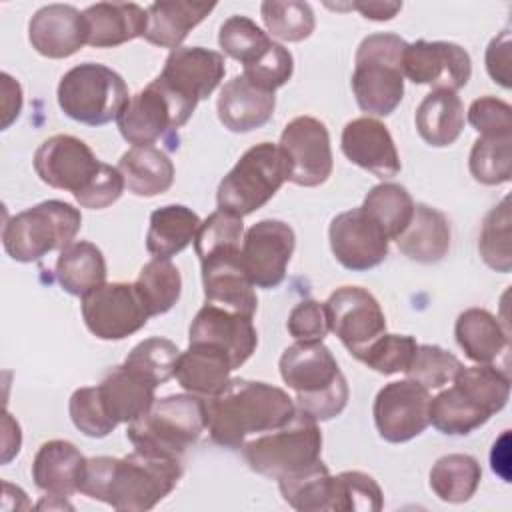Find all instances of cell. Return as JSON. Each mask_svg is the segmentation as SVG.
<instances>
[{
	"label": "cell",
	"mask_w": 512,
	"mask_h": 512,
	"mask_svg": "<svg viewBox=\"0 0 512 512\" xmlns=\"http://www.w3.org/2000/svg\"><path fill=\"white\" fill-rule=\"evenodd\" d=\"M180 458L134 450L122 458H88L80 494L120 512H144L164 500L180 482Z\"/></svg>",
	"instance_id": "1"
},
{
	"label": "cell",
	"mask_w": 512,
	"mask_h": 512,
	"mask_svg": "<svg viewBox=\"0 0 512 512\" xmlns=\"http://www.w3.org/2000/svg\"><path fill=\"white\" fill-rule=\"evenodd\" d=\"M206 404V430L214 444L242 448L250 438L284 426L296 414L294 398L286 390L260 380L230 378Z\"/></svg>",
	"instance_id": "2"
},
{
	"label": "cell",
	"mask_w": 512,
	"mask_h": 512,
	"mask_svg": "<svg viewBox=\"0 0 512 512\" xmlns=\"http://www.w3.org/2000/svg\"><path fill=\"white\" fill-rule=\"evenodd\" d=\"M280 376L296 392V410L316 422L342 414L348 404V382L322 342H296L288 346L278 362Z\"/></svg>",
	"instance_id": "3"
},
{
	"label": "cell",
	"mask_w": 512,
	"mask_h": 512,
	"mask_svg": "<svg viewBox=\"0 0 512 512\" xmlns=\"http://www.w3.org/2000/svg\"><path fill=\"white\" fill-rule=\"evenodd\" d=\"M206 432V404L196 394H170L154 400L148 412L132 420L126 438L134 450L180 458Z\"/></svg>",
	"instance_id": "4"
},
{
	"label": "cell",
	"mask_w": 512,
	"mask_h": 512,
	"mask_svg": "<svg viewBox=\"0 0 512 512\" xmlns=\"http://www.w3.org/2000/svg\"><path fill=\"white\" fill-rule=\"evenodd\" d=\"M408 42L392 32L366 36L354 56L352 92L362 112L390 116L404 96L402 58Z\"/></svg>",
	"instance_id": "5"
},
{
	"label": "cell",
	"mask_w": 512,
	"mask_h": 512,
	"mask_svg": "<svg viewBox=\"0 0 512 512\" xmlns=\"http://www.w3.org/2000/svg\"><path fill=\"white\" fill-rule=\"evenodd\" d=\"M80 226L82 214L78 208L62 200H44L6 220L2 244L12 260L36 262L48 252L72 244Z\"/></svg>",
	"instance_id": "6"
},
{
	"label": "cell",
	"mask_w": 512,
	"mask_h": 512,
	"mask_svg": "<svg viewBox=\"0 0 512 512\" xmlns=\"http://www.w3.org/2000/svg\"><path fill=\"white\" fill-rule=\"evenodd\" d=\"M58 106L74 122L104 126L116 120L130 100L124 78L96 62L70 68L58 82Z\"/></svg>",
	"instance_id": "7"
},
{
	"label": "cell",
	"mask_w": 512,
	"mask_h": 512,
	"mask_svg": "<svg viewBox=\"0 0 512 512\" xmlns=\"http://www.w3.org/2000/svg\"><path fill=\"white\" fill-rule=\"evenodd\" d=\"M240 450L250 470L278 480L320 460L322 432L316 420L296 410L290 422L250 438Z\"/></svg>",
	"instance_id": "8"
},
{
	"label": "cell",
	"mask_w": 512,
	"mask_h": 512,
	"mask_svg": "<svg viewBox=\"0 0 512 512\" xmlns=\"http://www.w3.org/2000/svg\"><path fill=\"white\" fill-rule=\"evenodd\" d=\"M288 180L282 152L272 142L248 148L234 168L220 180L216 202L220 210L248 216L262 208Z\"/></svg>",
	"instance_id": "9"
},
{
	"label": "cell",
	"mask_w": 512,
	"mask_h": 512,
	"mask_svg": "<svg viewBox=\"0 0 512 512\" xmlns=\"http://www.w3.org/2000/svg\"><path fill=\"white\" fill-rule=\"evenodd\" d=\"M194 106L172 94L158 78L130 96L116 118L122 138L132 146H152L170 132L182 128L194 114Z\"/></svg>",
	"instance_id": "10"
},
{
	"label": "cell",
	"mask_w": 512,
	"mask_h": 512,
	"mask_svg": "<svg viewBox=\"0 0 512 512\" xmlns=\"http://www.w3.org/2000/svg\"><path fill=\"white\" fill-rule=\"evenodd\" d=\"M278 148L292 184L314 188L330 178L334 160L330 134L322 120L314 116H296L284 126Z\"/></svg>",
	"instance_id": "11"
},
{
	"label": "cell",
	"mask_w": 512,
	"mask_h": 512,
	"mask_svg": "<svg viewBox=\"0 0 512 512\" xmlns=\"http://www.w3.org/2000/svg\"><path fill=\"white\" fill-rule=\"evenodd\" d=\"M80 300L84 324L100 340H124L142 330L150 318L134 284L108 282Z\"/></svg>",
	"instance_id": "12"
},
{
	"label": "cell",
	"mask_w": 512,
	"mask_h": 512,
	"mask_svg": "<svg viewBox=\"0 0 512 512\" xmlns=\"http://www.w3.org/2000/svg\"><path fill=\"white\" fill-rule=\"evenodd\" d=\"M330 332L356 358L386 332V316L372 292L362 286H340L324 302Z\"/></svg>",
	"instance_id": "13"
},
{
	"label": "cell",
	"mask_w": 512,
	"mask_h": 512,
	"mask_svg": "<svg viewBox=\"0 0 512 512\" xmlns=\"http://www.w3.org/2000/svg\"><path fill=\"white\" fill-rule=\"evenodd\" d=\"M430 400V390L410 378L384 384L372 406L380 438L402 444L420 436L430 424Z\"/></svg>",
	"instance_id": "14"
},
{
	"label": "cell",
	"mask_w": 512,
	"mask_h": 512,
	"mask_svg": "<svg viewBox=\"0 0 512 512\" xmlns=\"http://www.w3.org/2000/svg\"><path fill=\"white\" fill-rule=\"evenodd\" d=\"M296 248L292 226L282 220H260L244 232L240 258L256 288H276L286 278V268Z\"/></svg>",
	"instance_id": "15"
},
{
	"label": "cell",
	"mask_w": 512,
	"mask_h": 512,
	"mask_svg": "<svg viewBox=\"0 0 512 512\" xmlns=\"http://www.w3.org/2000/svg\"><path fill=\"white\" fill-rule=\"evenodd\" d=\"M32 164L44 184L76 194L88 186L102 162L84 140L72 134H56L36 148Z\"/></svg>",
	"instance_id": "16"
},
{
	"label": "cell",
	"mask_w": 512,
	"mask_h": 512,
	"mask_svg": "<svg viewBox=\"0 0 512 512\" xmlns=\"http://www.w3.org/2000/svg\"><path fill=\"white\" fill-rule=\"evenodd\" d=\"M404 76L414 84L444 90H460L472 76L470 54L454 42L416 40L406 46L402 58Z\"/></svg>",
	"instance_id": "17"
},
{
	"label": "cell",
	"mask_w": 512,
	"mask_h": 512,
	"mask_svg": "<svg viewBox=\"0 0 512 512\" xmlns=\"http://www.w3.org/2000/svg\"><path fill=\"white\" fill-rule=\"evenodd\" d=\"M328 240L334 258L352 272L376 268L388 256V236L362 208L334 216L328 228Z\"/></svg>",
	"instance_id": "18"
},
{
	"label": "cell",
	"mask_w": 512,
	"mask_h": 512,
	"mask_svg": "<svg viewBox=\"0 0 512 512\" xmlns=\"http://www.w3.org/2000/svg\"><path fill=\"white\" fill-rule=\"evenodd\" d=\"M226 74L224 56L202 46H180L170 50L162 72L156 76L172 94L194 106L206 100Z\"/></svg>",
	"instance_id": "19"
},
{
	"label": "cell",
	"mask_w": 512,
	"mask_h": 512,
	"mask_svg": "<svg viewBox=\"0 0 512 512\" xmlns=\"http://www.w3.org/2000/svg\"><path fill=\"white\" fill-rule=\"evenodd\" d=\"M188 344H204L224 352L236 370L254 354L258 332L252 318L206 302L190 324Z\"/></svg>",
	"instance_id": "20"
},
{
	"label": "cell",
	"mask_w": 512,
	"mask_h": 512,
	"mask_svg": "<svg viewBox=\"0 0 512 512\" xmlns=\"http://www.w3.org/2000/svg\"><path fill=\"white\" fill-rule=\"evenodd\" d=\"M340 148L352 164L382 180L394 178L402 170L394 138L378 118L360 116L350 120L342 130Z\"/></svg>",
	"instance_id": "21"
},
{
	"label": "cell",
	"mask_w": 512,
	"mask_h": 512,
	"mask_svg": "<svg viewBox=\"0 0 512 512\" xmlns=\"http://www.w3.org/2000/svg\"><path fill=\"white\" fill-rule=\"evenodd\" d=\"M202 266V288L208 304L224 310L254 318L258 310V296L254 284L248 278L240 250L208 256L200 262Z\"/></svg>",
	"instance_id": "22"
},
{
	"label": "cell",
	"mask_w": 512,
	"mask_h": 512,
	"mask_svg": "<svg viewBox=\"0 0 512 512\" xmlns=\"http://www.w3.org/2000/svg\"><path fill=\"white\" fill-rule=\"evenodd\" d=\"M28 40L40 56L68 58L88 44L84 16L70 4L42 6L28 22Z\"/></svg>",
	"instance_id": "23"
},
{
	"label": "cell",
	"mask_w": 512,
	"mask_h": 512,
	"mask_svg": "<svg viewBox=\"0 0 512 512\" xmlns=\"http://www.w3.org/2000/svg\"><path fill=\"white\" fill-rule=\"evenodd\" d=\"M276 96L250 82L244 74L228 80L218 94L216 112L224 128L236 134H246L262 128L274 114Z\"/></svg>",
	"instance_id": "24"
},
{
	"label": "cell",
	"mask_w": 512,
	"mask_h": 512,
	"mask_svg": "<svg viewBox=\"0 0 512 512\" xmlns=\"http://www.w3.org/2000/svg\"><path fill=\"white\" fill-rule=\"evenodd\" d=\"M88 458L68 440L44 442L32 462V480L50 496H72L80 492Z\"/></svg>",
	"instance_id": "25"
},
{
	"label": "cell",
	"mask_w": 512,
	"mask_h": 512,
	"mask_svg": "<svg viewBox=\"0 0 512 512\" xmlns=\"http://www.w3.org/2000/svg\"><path fill=\"white\" fill-rule=\"evenodd\" d=\"M82 16L92 48H116L144 38L148 26V12L134 2H98L88 6Z\"/></svg>",
	"instance_id": "26"
},
{
	"label": "cell",
	"mask_w": 512,
	"mask_h": 512,
	"mask_svg": "<svg viewBox=\"0 0 512 512\" xmlns=\"http://www.w3.org/2000/svg\"><path fill=\"white\" fill-rule=\"evenodd\" d=\"M98 392L108 416L120 424H130L150 410L156 396V384L120 364L104 374L98 384Z\"/></svg>",
	"instance_id": "27"
},
{
	"label": "cell",
	"mask_w": 512,
	"mask_h": 512,
	"mask_svg": "<svg viewBox=\"0 0 512 512\" xmlns=\"http://www.w3.org/2000/svg\"><path fill=\"white\" fill-rule=\"evenodd\" d=\"M450 240L452 232L448 218L428 204H416L412 220L396 238V244L398 250L410 260L420 264H436L448 254Z\"/></svg>",
	"instance_id": "28"
},
{
	"label": "cell",
	"mask_w": 512,
	"mask_h": 512,
	"mask_svg": "<svg viewBox=\"0 0 512 512\" xmlns=\"http://www.w3.org/2000/svg\"><path fill=\"white\" fill-rule=\"evenodd\" d=\"M414 124L428 146L446 148L462 134L464 104L456 92L434 88L418 104Z\"/></svg>",
	"instance_id": "29"
},
{
	"label": "cell",
	"mask_w": 512,
	"mask_h": 512,
	"mask_svg": "<svg viewBox=\"0 0 512 512\" xmlns=\"http://www.w3.org/2000/svg\"><path fill=\"white\" fill-rule=\"evenodd\" d=\"M232 370L234 366L224 352L204 344H188V350L180 352L174 378L190 394L210 398L230 382Z\"/></svg>",
	"instance_id": "30"
},
{
	"label": "cell",
	"mask_w": 512,
	"mask_h": 512,
	"mask_svg": "<svg viewBox=\"0 0 512 512\" xmlns=\"http://www.w3.org/2000/svg\"><path fill=\"white\" fill-rule=\"evenodd\" d=\"M214 8V2H154L146 8L148 26L144 40L160 48L176 50L190 30L196 28Z\"/></svg>",
	"instance_id": "31"
},
{
	"label": "cell",
	"mask_w": 512,
	"mask_h": 512,
	"mask_svg": "<svg viewBox=\"0 0 512 512\" xmlns=\"http://www.w3.org/2000/svg\"><path fill=\"white\" fill-rule=\"evenodd\" d=\"M116 168L128 192L140 198L164 194L174 182V164L168 154L156 146H132L120 156Z\"/></svg>",
	"instance_id": "32"
},
{
	"label": "cell",
	"mask_w": 512,
	"mask_h": 512,
	"mask_svg": "<svg viewBox=\"0 0 512 512\" xmlns=\"http://www.w3.org/2000/svg\"><path fill=\"white\" fill-rule=\"evenodd\" d=\"M54 274L64 292L82 298L106 284V260L96 244L88 240H74L60 250Z\"/></svg>",
	"instance_id": "33"
},
{
	"label": "cell",
	"mask_w": 512,
	"mask_h": 512,
	"mask_svg": "<svg viewBox=\"0 0 512 512\" xmlns=\"http://www.w3.org/2000/svg\"><path fill=\"white\" fill-rule=\"evenodd\" d=\"M202 220L198 214L182 204H168L156 208L150 214V226L146 232V250L154 258H166L180 254L190 242H194Z\"/></svg>",
	"instance_id": "34"
},
{
	"label": "cell",
	"mask_w": 512,
	"mask_h": 512,
	"mask_svg": "<svg viewBox=\"0 0 512 512\" xmlns=\"http://www.w3.org/2000/svg\"><path fill=\"white\" fill-rule=\"evenodd\" d=\"M454 336L464 354L478 362L490 364L508 348V330L484 308H468L456 318Z\"/></svg>",
	"instance_id": "35"
},
{
	"label": "cell",
	"mask_w": 512,
	"mask_h": 512,
	"mask_svg": "<svg viewBox=\"0 0 512 512\" xmlns=\"http://www.w3.org/2000/svg\"><path fill=\"white\" fill-rule=\"evenodd\" d=\"M278 488L284 502L298 512H332L334 476L322 460L278 478Z\"/></svg>",
	"instance_id": "36"
},
{
	"label": "cell",
	"mask_w": 512,
	"mask_h": 512,
	"mask_svg": "<svg viewBox=\"0 0 512 512\" xmlns=\"http://www.w3.org/2000/svg\"><path fill=\"white\" fill-rule=\"evenodd\" d=\"M482 480V468L470 454H446L440 456L430 468L432 492L448 504L468 502Z\"/></svg>",
	"instance_id": "37"
},
{
	"label": "cell",
	"mask_w": 512,
	"mask_h": 512,
	"mask_svg": "<svg viewBox=\"0 0 512 512\" xmlns=\"http://www.w3.org/2000/svg\"><path fill=\"white\" fill-rule=\"evenodd\" d=\"M488 420L490 414L456 384L430 400V424L446 436H466Z\"/></svg>",
	"instance_id": "38"
},
{
	"label": "cell",
	"mask_w": 512,
	"mask_h": 512,
	"mask_svg": "<svg viewBox=\"0 0 512 512\" xmlns=\"http://www.w3.org/2000/svg\"><path fill=\"white\" fill-rule=\"evenodd\" d=\"M414 206L416 204L404 186L382 182L370 188L360 208L382 228L388 240H396L410 224Z\"/></svg>",
	"instance_id": "39"
},
{
	"label": "cell",
	"mask_w": 512,
	"mask_h": 512,
	"mask_svg": "<svg viewBox=\"0 0 512 512\" xmlns=\"http://www.w3.org/2000/svg\"><path fill=\"white\" fill-rule=\"evenodd\" d=\"M134 288L148 316L166 314L182 294V276L176 264L166 258L146 262L134 282Z\"/></svg>",
	"instance_id": "40"
},
{
	"label": "cell",
	"mask_w": 512,
	"mask_h": 512,
	"mask_svg": "<svg viewBox=\"0 0 512 512\" xmlns=\"http://www.w3.org/2000/svg\"><path fill=\"white\" fill-rule=\"evenodd\" d=\"M260 16L268 34L282 42H302L316 28L312 6L300 0H266L260 4Z\"/></svg>",
	"instance_id": "41"
},
{
	"label": "cell",
	"mask_w": 512,
	"mask_h": 512,
	"mask_svg": "<svg viewBox=\"0 0 512 512\" xmlns=\"http://www.w3.org/2000/svg\"><path fill=\"white\" fill-rule=\"evenodd\" d=\"M510 198L504 196L486 216L480 228L478 252L484 264L496 272L508 274L512 270L510 246Z\"/></svg>",
	"instance_id": "42"
},
{
	"label": "cell",
	"mask_w": 512,
	"mask_h": 512,
	"mask_svg": "<svg viewBox=\"0 0 512 512\" xmlns=\"http://www.w3.org/2000/svg\"><path fill=\"white\" fill-rule=\"evenodd\" d=\"M462 392L478 402L490 416L500 412L510 398V378L492 364L462 366L452 380Z\"/></svg>",
	"instance_id": "43"
},
{
	"label": "cell",
	"mask_w": 512,
	"mask_h": 512,
	"mask_svg": "<svg viewBox=\"0 0 512 512\" xmlns=\"http://www.w3.org/2000/svg\"><path fill=\"white\" fill-rule=\"evenodd\" d=\"M468 168L484 186L506 184L512 176V136H480L470 150Z\"/></svg>",
	"instance_id": "44"
},
{
	"label": "cell",
	"mask_w": 512,
	"mask_h": 512,
	"mask_svg": "<svg viewBox=\"0 0 512 512\" xmlns=\"http://www.w3.org/2000/svg\"><path fill=\"white\" fill-rule=\"evenodd\" d=\"M178 358H180V348L172 340L154 336L138 342L128 352L124 366L138 372L152 384L162 386L170 378H174Z\"/></svg>",
	"instance_id": "45"
},
{
	"label": "cell",
	"mask_w": 512,
	"mask_h": 512,
	"mask_svg": "<svg viewBox=\"0 0 512 512\" xmlns=\"http://www.w3.org/2000/svg\"><path fill=\"white\" fill-rule=\"evenodd\" d=\"M382 506V488L370 474L346 470L334 476L332 512H378Z\"/></svg>",
	"instance_id": "46"
},
{
	"label": "cell",
	"mask_w": 512,
	"mask_h": 512,
	"mask_svg": "<svg viewBox=\"0 0 512 512\" xmlns=\"http://www.w3.org/2000/svg\"><path fill=\"white\" fill-rule=\"evenodd\" d=\"M242 240H244L242 218L218 208L200 224L194 238V250L202 262L214 254L238 252L242 248Z\"/></svg>",
	"instance_id": "47"
},
{
	"label": "cell",
	"mask_w": 512,
	"mask_h": 512,
	"mask_svg": "<svg viewBox=\"0 0 512 512\" xmlns=\"http://www.w3.org/2000/svg\"><path fill=\"white\" fill-rule=\"evenodd\" d=\"M462 370V362L436 344H418L406 376L426 390L444 388Z\"/></svg>",
	"instance_id": "48"
},
{
	"label": "cell",
	"mask_w": 512,
	"mask_h": 512,
	"mask_svg": "<svg viewBox=\"0 0 512 512\" xmlns=\"http://www.w3.org/2000/svg\"><path fill=\"white\" fill-rule=\"evenodd\" d=\"M418 348L414 336L408 334H382L372 344H368L356 360L366 364L370 370L390 376L396 372H406L412 356Z\"/></svg>",
	"instance_id": "49"
},
{
	"label": "cell",
	"mask_w": 512,
	"mask_h": 512,
	"mask_svg": "<svg viewBox=\"0 0 512 512\" xmlns=\"http://www.w3.org/2000/svg\"><path fill=\"white\" fill-rule=\"evenodd\" d=\"M272 38L250 18L246 16H230L222 22L218 32V44L222 52L244 66L252 62L268 44Z\"/></svg>",
	"instance_id": "50"
},
{
	"label": "cell",
	"mask_w": 512,
	"mask_h": 512,
	"mask_svg": "<svg viewBox=\"0 0 512 512\" xmlns=\"http://www.w3.org/2000/svg\"><path fill=\"white\" fill-rule=\"evenodd\" d=\"M72 424L88 438H104L118 424L108 416L98 386H82L72 392L68 402Z\"/></svg>",
	"instance_id": "51"
},
{
	"label": "cell",
	"mask_w": 512,
	"mask_h": 512,
	"mask_svg": "<svg viewBox=\"0 0 512 512\" xmlns=\"http://www.w3.org/2000/svg\"><path fill=\"white\" fill-rule=\"evenodd\" d=\"M294 72V58L288 48L278 42H270L252 62L244 66V76L264 90L282 88Z\"/></svg>",
	"instance_id": "52"
},
{
	"label": "cell",
	"mask_w": 512,
	"mask_h": 512,
	"mask_svg": "<svg viewBox=\"0 0 512 512\" xmlns=\"http://www.w3.org/2000/svg\"><path fill=\"white\" fill-rule=\"evenodd\" d=\"M468 122L480 136H512V108L496 96H480L468 108Z\"/></svg>",
	"instance_id": "53"
},
{
	"label": "cell",
	"mask_w": 512,
	"mask_h": 512,
	"mask_svg": "<svg viewBox=\"0 0 512 512\" xmlns=\"http://www.w3.org/2000/svg\"><path fill=\"white\" fill-rule=\"evenodd\" d=\"M286 330L296 342H322L330 332L324 302H318V300L298 302L288 314Z\"/></svg>",
	"instance_id": "54"
},
{
	"label": "cell",
	"mask_w": 512,
	"mask_h": 512,
	"mask_svg": "<svg viewBox=\"0 0 512 512\" xmlns=\"http://www.w3.org/2000/svg\"><path fill=\"white\" fill-rule=\"evenodd\" d=\"M124 188H126V184H124L120 170L102 162L98 172L94 174V178L88 182V186L74 194V200L82 208L102 210V208H108L110 204H114L122 196Z\"/></svg>",
	"instance_id": "55"
},
{
	"label": "cell",
	"mask_w": 512,
	"mask_h": 512,
	"mask_svg": "<svg viewBox=\"0 0 512 512\" xmlns=\"http://www.w3.org/2000/svg\"><path fill=\"white\" fill-rule=\"evenodd\" d=\"M486 72L502 88L512 86V36L510 28L502 30L496 38L490 40L486 48Z\"/></svg>",
	"instance_id": "56"
},
{
	"label": "cell",
	"mask_w": 512,
	"mask_h": 512,
	"mask_svg": "<svg viewBox=\"0 0 512 512\" xmlns=\"http://www.w3.org/2000/svg\"><path fill=\"white\" fill-rule=\"evenodd\" d=\"M2 130L10 128V124L20 116L22 110V88L18 80L10 74L2 72Z\"/></svg>",
	"instance_id": "57"
},
{
	"label": "cell",
	"mask_w": 512,
	"mask_h": 512,
	"mask_svg": "<svg viewBox=\"0 0 512 512\" xmlns=\"http://www.w3.org/2000/svg\"><path fill=\"white\" fill-rule=\"evenodd\" d=\"M328 8H352L358 10L364 18L368 20H376V22H384V20H392L400 10H402V2H380V0H364V2H352L346 6H328Z\"/></svg>",
	"instance_id": "58"
},
{
	"label": "cell",
	"mask_w": 512,
	"mask_h": 512,
	"mask_svg": "<svg viewBox=\"0 0 512 512\" xmlns=\"http://www.w3.org/2000/svg\"><path fill=\"white\" fill-rule=\"evenodd\" d=\"M22 444V434L18 422L4 412V436H2V464H8L18 452Z\"/></svg>",
	"instance_id": "59"
}]
</instances>
